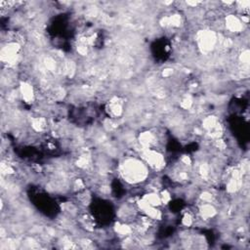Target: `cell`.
Masks as SVG:
<instances>
[{
    "mask_svg": "<svg viewBox=\"0 0 250 250\" xmlns=\"http://www.w3.org/2000/svg\"><path fill=\"white\" fill-rule=\"evenodd\" d=\"M119 173L122 179L129 184H138L148 176L147 165L135 157L126 158L122 164L119 165Z\"/></svg>",
    "mask_w": 250,
    "mask_h": 250,
    "instance_id": "cell-1",
    "label": "cell"
}]
</instances>
